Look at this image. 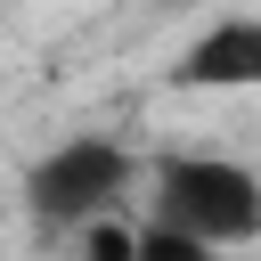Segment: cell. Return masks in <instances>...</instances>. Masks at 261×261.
Instances as JSON below:
<instances>
[{"label":"cell","instance_id":"5b68a950","mask_svg":"<svg viewBox=\"0 0 261 261\" xmlns=\"http://www.w3.org/2000/svg\"><path fill=\"white\" fill-rule=\"evenodd\" d=\"M147 8H188V0H147Z\"/></svg>","mask_w":261,"mask_h":261},{"label":"cell","instance_id":"277c9868","mask_svg":"<svg viewBox=\"0 0 261 261\" xmlns=\"http://www.w3.org/2000/svg\"><path fill=\"white\" fill-rule=\"evenodd\" d=\"M82 261H139V220H98V228H82Z\"/></svg>","mask_w":261,"mask_h":261},{"label":"cell","instance_id":"3957f363","mask_svg":"<svg viewBox=\"0 0 261 261\" xmlns=\"http://www.w3.org/2000/svg\"><path fill=\"white\" fill-rule=\"evenodd\" d=\"M171 90H204V98H228V90H261V16H212L179 65H171Z\"/></svg>","mask_w":261,"mask_h":261},{"label":"cell","instance_id":"6da1fadb","mask_svg":"<svg viewBox=\"0 0 261 261\" xmlns=\"http://www.w3.org/2000/svg\"><path fill=\"white\" fill-rule=\"evenodd\" d=\"M147 220L237 253L261 245V171H245L237 155H204V147H171L147 163Z\"/></svg>","mask_w":261,"mask_h":261},{"label":"cell","instance_id":"7a4b0ae2","mask_svg":"<svg viewBox=\"0 0 261 261\" xmlns=\"http://www.w3.org/2000/svg\"><path fill=\"white\" fill-rule=\"evenodd\" d=\"M147 179V163L122 147V139H106V130H73V139H57L33 171H24V212L57 237H82V228H98V220H114L122 212V196Z\"/></svg>","mask_w":261,"mask_h":261}]
</instances>
